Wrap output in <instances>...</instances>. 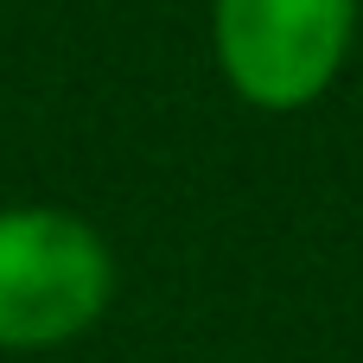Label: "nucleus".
I'll list each match as a JSON object with an SVG mask.
<instances>
[{
    "instance_id": "obj_1",
    "label": "nucleus",
    "mask_w": 363,
    "mask_h": 363,
    "mask_svg": "<svg viewBox=\"0 0 363 363\" xmlns=\"http://www.w3.org/2000/svg\"><path fill=\"white\" fill-rule=\"evenodd\" d=\"M115 300V255L96 223L57 204L0 211V351H57Z\"/></svg>"
},
{
    "instance_id": "obj_2",
    "label": "nucleus",
    "mask_w": 363,
    "mask_h": 363,
    "mask_svg": "<svg viewBox=\"0 0 363 363\" xmlns=\"http://www.w3.org/2000/svg\"><path fill=\"white\" fill-rule=\"evenodd\" d=\"M357 38V0H211V51L223 83L268 115L313 108Z\"/></svg>"
}]
</instances>
